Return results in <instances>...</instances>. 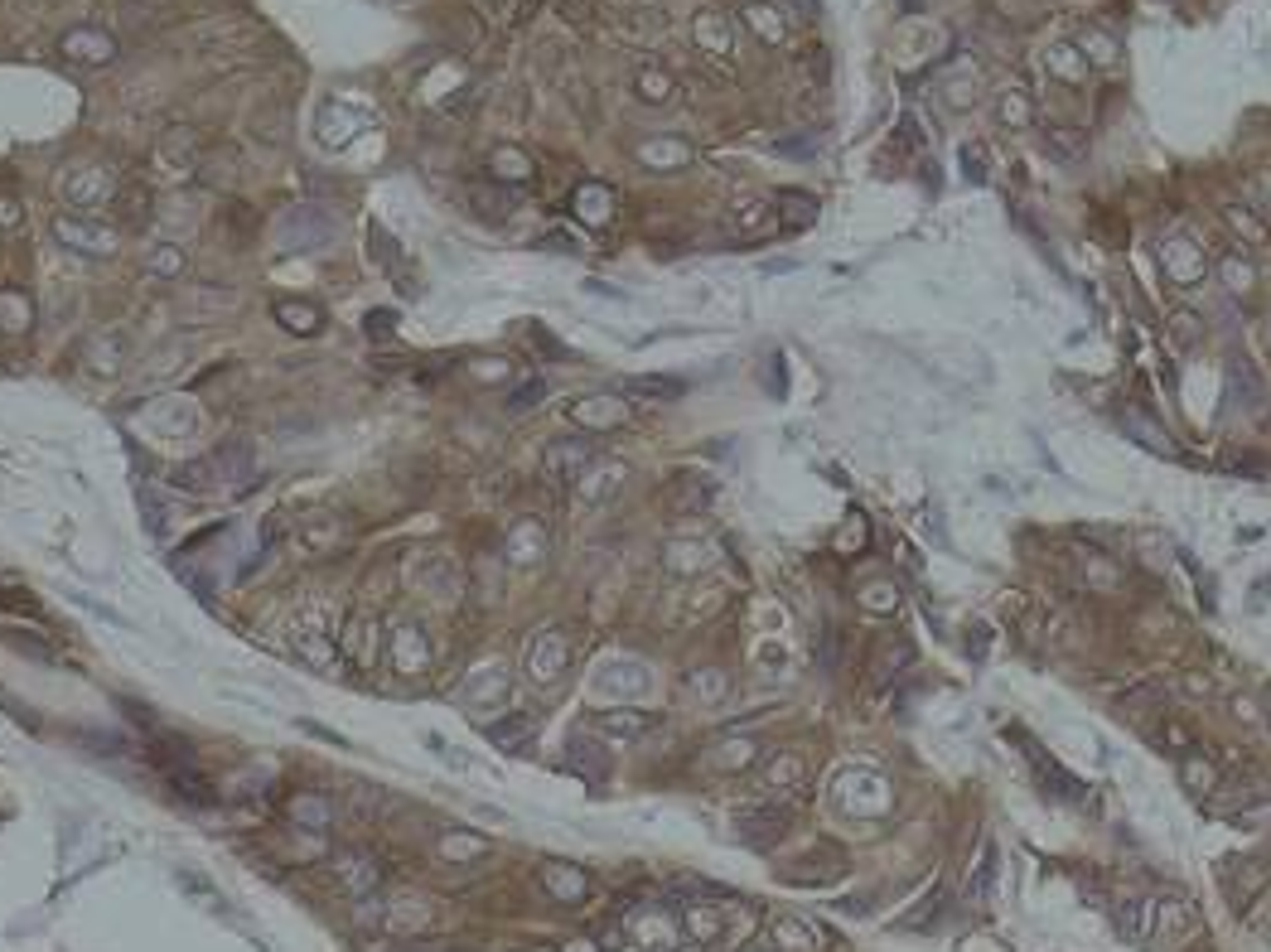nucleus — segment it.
<instances>
[{"mask_svg":"<svg viewBox=\"0 0 1271 952\" xmlns=\"http://www.w3.org/2000/svg\"><path fill=\"white\" fill-rule=\"evenodd\" d=\"M1122 426H1127V431H1136V435H1141V440H1145V445H1151V450H1165V454H1170V450H1175V445H1170V435H1161V431H1151V426H1145V421H1141V416H1127V421H1122Z\"/></svg>","mask_w":1271,"mask_h":952,"instance_id":"nucleus-52","label":"nucleus"},{"mask_svg":"<svg viewBox=\"0 0 1271 952\" xmlns=\"http://www.w3.org/2000/svg\"><path fill=\"white\" fill-rule=\"evenodd\" d=\"M532 730H537V721H532L527 711H517V716H508V721H494V725H488V740L503 744V750H517V744H522Z\"/></svg>","mask_w":1271,"mask_h":952,"instance_id":"nucleus-32","label":"nucleus"},{"mask_svg":"<svg viewBox=\"0 0 1271 952\" xmlns=\"http://www.w3.org/2000/svg\"><path fill=\"white\" fill-rule=\"evenodd\" d=\"M0 329L6 334H29L34 329V300L20 285H0Z\"/></svg>","mask_w":1271,"mask_h":952,"instance_id":"nucleus-17","label":"nucleus"},{"mask_svg":"<svg viewBox=\"0 0 1271 952\" xmlns=\"http://www.w3.org/2000/svg\"><path fill=\"white\" fill-rule=\"evenodd\" d=\"M373 257H378V262H382L387 271H397V266H401V252H397V242H392V237H387L382 228H373Z\"/></svg>","mask_w":1271,"mask_h":952,"instance_id":"nucleus-51","label":"nucleus"},{"mask_svg":"<svg viewBox=\"0 0 1271 952\" xmlns=\"http://www.w3.org/2000/svg\"><path fill=\"white\" fill-rule=\"evenodd\" d=\"M469 203H474V209H479L483 218H503V213H508V209H503L508 198H503L499 189H494V194H483V189H469Z\"/></svg>","mask_w":1271,"mask_h":952,"instance_id":"nucleus-50","label":"nucleus"},{"mask_svg":"<svg viewBox=\"0 0 1271 952\" xmlns=\"http://www.w3.org/2000/svg\"><path fill=\"white\" fill-rule=\"evenodd\" d=\"M54 237L77 257H111L121 246V228L116 223H97L83 213H59L54 218Z\"/></svg>","mask_w":1271,"mask_h":952,"instance_id":"nucleus-2","label":"nucleus"},{"mask_svg":"<svg viewBox=\"0 0 1271 952\" xmlns=\"http://www.w3.org/2000/svg\"><path fill=\"white\" fill-rule=\"evenodd\" d=\"M798 778H803V759L798 755H784V759H773L764 769V783H778V789H784V783H798Z\"/></svg>","mask_w":1271,"mask_h":952,"instance_id":"nucleus-48","label":"nucleus"},{"mask_svg":"<svg viewBox=\"0 0 1271 952\" xmlns=\"http://www.w3.org/2000/svg\"><path fill=\"white\" fill-rule=\"evenodd\" d=\"M652 725H658V716H652V711H600L595 716V730L609 735V740H638Z\"/></svg>","mask_w":1271,"mask_h":952,"instance_id":"nucleus-16","label":"nucleus"},{"mask_svg":"<svg viewBox=\"0 0 1271 952\" xmlns=\"http://www.w3.org/2000/svg\"><path fill=\"white\" fill-rule=\"evenodd\" d=\"M330 237H334V218L324 209H314V203H296L276 223L280 252H319V246H330Z\"/></svg>","mask_w":1271,"mask_h":952,"instance_id":"nucleus-1","label":"nucleus"},{"mask_svg":"<svg viewBox=\"0 0 1271 952\" xmlns=\"http://www.w3.org/2000/svg\"><path fill=\"white\" fill-rule=\"evenodd\" d=\"M860 604H866V609H875V614H885V609H894V604H899V590H894L890 581H875V586H866V590H860Z\"/></svg>","mask_w":1271,"mask_h":952,"instance_id":"nucleus-47","label":"nucleus"},{"mask_svg":"<svg viewBox=\"0 0 1271 952\" xmlns=\"http://www.w3.org/2000/svg\"><path fill=\"white\" fill-rule=\"evenodd\" d=\"M387 657H392V668L401 677H416L426 672V662H431V643H426V629L421 624H401L387 643Z\"/></svg>","mask_w":1271,"mask_h":952,"instance_id":"nucleus-7","label":"nucleus"},{"mask_svg":"<svg viewBox=\"0 0 1271 952\" xmlns=\"http://www.w3.org/2000/svg\"><path fill=\"white\" fill-rule=\"evenodd\" d=\"M1218 271H1223V280H1228V291H1252V266L1243 262V257H1223L1218 262Z\"/></svg>","mask_w":1271,"mask_h":952,"instance_id":"nucleus-45","label":"nucleus"},{"mask_svg":"<svg viewBox=\"0 0 1271 952\" xmlns=\"http://www.w3.org/2000/svg\"><path fill=\"white\" fill-rule=\"evenodd\" d=\"M170 484L184 488V493H213L223 479H218V465L213 460H189V465H175L170 469Z\"/></svg>","mask_w":1271,"mask_h":952,"instance_id":"nucleus-23","label":"nucleus"},{"mask_svg":"<svg viewBox=\"0 0 1271 952\" xmlns=\"http://www.w3.org/2000/svg\"><path fill=\"white\" fill-rule=\"evenodd\" d=\"M576 209H581V218H585V223H604V218L614 213V194H609L604 184L585 179V184L576 189Z\"/></svg>","mask_w":1271,"mask_h":952,"instance_id":"nucleus-29","label":"nucleus"},{"mask_svg":"<svg viewBox=\"0 0 1271 952\" xmlns=\"http://www.w3.org/2000/svg\"><path fill=\"white\" fill-rule=\"evenodd\" d=\"M116 209H121V218L127 223H145L150 218V189H141V184H127V189H116Z\"/></svg>","mask_w":1271,"mask_h":952,"instance_id":"nucleus-35","label":"nucleus"},{"mask_svg":"<svg viewBox=\"0 0 1271 952\" xmlns=\"http://www.w3.org/2000/svg\"><path fill=\"white\" fill-rule=\"evenodd\" d=\"M1161 262H1165L1170 280H1179V285H1195L1204 276V252H1195V242H1170L1161 252Z\"/></svg>","mask_w":1271,"mask_h":952,"instance_id":"nucleus-19","label":"nucleus"},{"mask_svg":"<svg viewBox=\"0 0 1271 952\" xmlns=\"http://www.w3.org/2000/svg\"><path fill=\"white\" fill-rule=\"evenodd\" d=\"M837 653H841V629L827 624L822 638H817V668H822V672H837Z\"/></svg>","mask_w":1271,"mask_h":952,"instance_id":"nucleus-46","label":"nucleus"},{"mask_svg":"<svg viewBox=\"0 0 1271 952\" xmlns=\"http://www.w3.org/2000/svg\"><path fill=\"white\" fill-rule=\"evenodd\" d=\"M773 938H778V947H788V952H817V947H822V928L803 924L793 914H784V919L773 924Z\"/></svg>","mask_w":1271,"mask_h":952,"instance_id":"nucleus-22","label":"nucleus"},{"mask_svg":"<svg viewBox=\"0 0 1271 952\" xmlns=\"http://www.w3.org/2000/svg\"><path fill=\"white\" fill-rule=\"evenodd\" d=\"M686 933H691L696 943H716V938L725 933V924H720L716 909H691V914H686Z\"/></svg>","mask_w":1271,"mask_h":952,"instance_id":"nucleus-39","label":"nucleus"},{"mask_svg":"<svg viewBox=\"0 0 1271 952\" xmlns=\"http://www.w3.org/2000/svg\"><path fill=\"white\" fill-rule=\"evenodd\" d=\"M1044 150H1054V155H1074V150H1078V141H1074V136H1063V131H1049V136H1044Z\"/></svg>","mask_w":1271,"mask_h":952,"instance_id":"nucleus-58","label":"nucleus"},{"mask_svg":"<svg viewBox=\"0 0 1271 952\" xmlns=\"http://www.w3.org/2000/svg\"><path fill=\"white\" fill-rule=\"evenodd\" d=\"M566 769L581 774L585 783H604L609 778V755L600 750L595 740H570L566 744Z\"/></svg>","mask_w":1271,"mask_h":952,"instance_id":"nucleus-13","label":"nucleus"},{"mask_svg":"<svg viewBox=\"0 0 1271 952\" xmlns=\"http://www.w3.org/2000/svg\"><path fill=\"white\" fill-rule=\"evenodd\" d=\"M624 392H634V397H663V401H672V397H682V392H686V382H682V378H629V382H624Z\"/></svg>","mask_w":1271,"mask_h":952,"instance_id":"nucleus-38","label":"nucleus"},{"mask_svg":"<svg viewBox=\"0 0 1271 952\" xmlns=\"http://www.w3.org/2000/svg\"><path fill=\"white\" fill-rule=\"evenodd\" d=\"M300 542L310 547V552H334V547H344L348 542V532H344V522L334 518V513H314V518H305L300 522Z\"/></svg>","mask_w":1271,"mask_h":952,"instance_id":"nucleus-15","label":"nucleus"},{"mask_svg":"<svg viewBox=\"0 0 1271 952\" xmlns=\"http://www.w3.org/2000/svg\"><path fill=\"white\" fill-rule=\"evenodd\" d=\"M570 416L585 421V426H614V421H624V401H614V397H585L570 406Z\"/></svg>","mask_w":1271,"mask_h":952,"instance_id":"nucleus-27","label":"nucleus"},{"mask_svg":"<svg viewBox=\"0 0 1271 952\" xmlns=\"http://www.w3.org/2000/svg\"><path fill=\"white\" fill-rule=\"evenodd\" d=\"M291 822H300L305 832H330L334 826V803L324 793H300V798H291Z\"/></svg>","mask_w":1271,"mask_h":952,"instance_id":"nucleus-20","label":"nucleus"},{"mask_svg":"<svg viewBox=\"0 0 1271 952\" xmlns=\"http://www.w3.org/2000/svg\"><path fill=\"white\" fill-rule=\"evenodd\" d=\"M6 638L20 648V653H29V657H39V662H59V648H49L44 638H34V634H25V629H6Z\"/></svg>","mask_w":1271,"mask_h":952,"instance_id":"nucleus-44","label":"nucleus"},{"mask_svg":"<svg viewBox=\"0 0 1271 952\" xmlns=\"http://www.w3.org/2000/svg\"><path fill=\"white\" fill-rule=\"evenodd\" d=\"M1117 933L1127 943H1151V933H1156V904L1151 899H1122L1117 904Z\"/></svg>","mask_w":1271,"mask_h":952,"instance_id":"nucleus-12","label":"nucleus"},{"mask_svg":"<svg viewBox=\"0 0 1271 952\" xmlns=\"http://www.w3.org/2000/svg\"><path fill=\"white\" fill-rule=\"evenodd\" d=\"M542 397H547V382H542V378H527V382H517V387L503 397V411H508V416H522V411H532Z\"/></svg>","mask_w":1271,"mask_h":952,"instance_id":"nucleus-37","label":"nucleus"},{"mask_svg":"<svg viewBox=\"0 0 1271 952\" xmlns=\"http://www.w3.org/2000/svg\"><path fill=\"white\" fill-rule=\"evenodd\" d=\"M271 319L285 329V334H300V339L324 334V324H330L314 300H276V305H271Z\"/></svg>","mask_w":1271,"mask_h":952,"instance_id":"nucleus-8","label":"nucleus"},{"mask_svg":"<svg viewBox=\"0 0 1271 952\" xmlns=\"http://www.w3.org/2000/svg\"><path fill=\"white\" fill-rule=\"evenodd\" d=\"M595 460V445L590 440H551L547 450H542V474L551 479V484H576L581 474H585V465Z\"/></svg>","mask_w":1271,"mask_h":952,"instance_id":"nucleus-5","label":"nucleus"},{"mask_svg":"<svg viewBox=\"0 0 1271 952\" xmlns=\"http://www.w3.org/2000/svg\"><path fill=\"white\" fill-rule=\"evenodd\" d=\"M353 803L363 817H373V808H382V793L378 789H367V783H353Z\"/></svg>","mask_w":1271,"mask_h":952,"instance_id":"nucleus-56","label":"nucleus"},{"mask_svg":"<svg viewBox=\"0 0 1271 952\" xmlns=\"http://www.w3.org/2000/svg\"><path fill=\"white\" fill-rule=\"evenodd\" d=\"M634 93H638L643 102H652V107H663V102H672V93H677V77L648 63V68H638V77H634Z\"/></svg>","mask_w":1271,"mask_h":952,"instance_id":"nucleus-25","label":"nucleus"},{"mask_svg":"<svg viewBox=\"0 0 1271 952\" xmlns=\"http://www.w3.org/2000/svg\"><path fill=\"white\" fill-rule=\"evenodd\" d=\"M1179 783H1184L1189 793H1209L1213 783H1218V769H1213V764H1209L1204 755L1184 750V755H1179Z\"/></svg>","mask_w":1271,"mask_h":952,"instance_id":"nucleus-28","label":"nucleus"},{"mask_svg":"<svg viewBox=\"0 0 1271 952\" xmlns=\"http://www.w3.org/2000/svg\"><path fill=\"white\" fill-rule=\"evenodd\" d=\"M1083 49H1093V63H1112L1117 59V44L1107 34H1097V29H1083V39H1078Z\"/></svg>","mask_w":1271,"mask_h":952,"instance_id":"nucleus-49","label":"nucleus"},{"mask_svg":"<svg viewBox=\"0 0 1271 952\" xmlns=\"http://www.w3.org/2000/svg\"><path fill=\"white\" fill-rule=\"evenodd\" d=\"M503 691H508V677H503V668H483V672H479V677H474V682L465 687V696H469V701H483V696H488V701H499Z\"/></svg>","mask_w":1271,"mask_h":952,"instance_id":"nucleus-41","label":"nucleus"},{"mask_svg":"<svg viewBox=\"0 0 1271 952\" xmlns=\"http://www.w3.org/2000/svg\"><path fill=\"white\" fill-rule=\"evenodd\" d=\"M696 39H702V49H711V54H730V29H725V20L720 15H696Z\"/></svg>","mask_w":1271,"mask_h":952,"instance_id":"nucleus-36","label":"nucleus"},{"mask_svg":"<svg viewBox=\"0 0 1271 952\" xmlns=\"http://www.w3.org/2000/svg\"><path fill=\"white\" fill-rule=\"evenodd\" d=\"M440 851L460 865V860H479V856L488 851V842H483V837H445V842H440Z\"/></svg>","mask_w":1271,"mask_h":952,"instance_id":"nucleus-43","label":"nucleus"},{"mask_svg":"<svg viewBox=\"0 0 1271 952\" xmlns=\"http://www.w3.org/2000/svg\"><path fill=\"white\" fill-rule=\"evenodd\" d=\"M706 566V547L702 542H668V570L672 575H691Z\"/></svg>","mask_w":1271,"mask_h":952,"instance_id":"nucleus-34","label":"nucleus"},{"mask_svg":"<svg viewBox=\"0 0 1271 952\" xmlns=\"http://www.w3.org/2000/svg\"><path fill=\"white\" fill-rule=\"evenodd\" d=\"M566 668H570V643H566L561 629H542L537 638L527 643V677L532 682L551 687V682H561Z\"/></svg>","mask_w":1271,"mask_h":952,"instance_id":"nucleus-4","label":"nucleus"},{"mask_svg":"<svg viewBox=\"0 0 1271 952\" xmlns=\"http://www.w3.org/2000/svg\"><path fill=\"white\" fill-rule=\"evenodd\" d=\"M494 6H503V0H494Z\"/></svg>","mask_w":1271,"mask_h":952,"instance_id":"nucleus-60","label":"nucleus"},{"mask_svg":"<svg viewBox=\"0 0 1271 952\" xmlns=\"http://www.w3.org/2000/svg\"><path fill=\"white\" fill-rule=\"evenodd\" d=\"M145 271H150V276H160V280H175V276H184V246H175V242H160L155 252L145 257Z\"/></svg>","mask_w":1271,"mask_h":952,"instance_id":"nucleus-33","label":"nucleus"},{"mask_svg":"<svg viewBox=\"0 0 1271 952\" xmlns=\"http://www.w3.org/2000/svg\"><path fill=\"white\" fill-rule=\"evenodd\" d=\"M160 155H170L175 164L194 170V164H198V136H194L189 127H170L165 136H160Z\"/></svg>","mask_w":1271,"mask_h":952,"instance_id":"nucleus-30","label":"nucleus"},{"mask_svg":"<svg viewBox=\"0 0 1271 952\" xmlns=\"http://www.w3.org/2000/svg\"><path fill=\"white\" fill-rule=\"evenodd\" d=\"M914 662V643H880V653H875V662H871V672H875V682H890V677H899V668H909Z\"/></svg>","mask_w":1271,"mask_h":952,"instance_id":"nucleus-31","label":"nucleus"},{"mask_svg":"<svg viewBox=\"0 0 1271 952\" xmlns=\"http://www.w3.org/2000/svg\"><path fill=\"white\" fill-rule=\"evenodd\" d=\"M392 329H397V314L392 310H373V314H367V339H392Z\"/></svg>","mask_w":1271,"mask_h":952,"instance_id":"nucleus-53","label":"nucleus"},{"mask_svg":"<svg viewBox=\"0 0 1271 952\" xmlns=\"http://www.w3.org/2000/svg\"><path fill=\"white\" fill-rule=\"evenodd\" d=\"M339 880H344V890L348 894H367V890H378V880H382V865L367 856V851H339Z\"/></svg>","mask_w":1271,"mask_h":952,"instance_id":"nucleus-10","label":"nucleus"},{"mask_svg":"<svg viewBox=\"0 0 1271 952\" xmlns=\"http://www.w3.org/2000/svg\"><path fill=\"white\" fill-rule=\"evenodd\" d=\"M778 10H769V6H750L745 10V25L764 39V44H778V39H784V20H773Z\"/></svg>","mask_w":1271,"mask_h":952,"instance_id":"nucleus-40","label":"nucleus"},{"mask_svg":"<svg viewBox=\"0 0 1271 952\" xmlns=\"http://www.w3.org/2000/svg\"><path fill=\"white\" fill-rule=\"evenodd\" d=\"M773 209H778V223H784V228H807V223H817V198L803 194V189H784V194L773 198Z\"/></svg>","mask_w":1271,"mask_h":952,"instance_id":"nucleus-24","label":"nucleus"},{"mask_svg":"<svg viewBox=\"0 0 1271 952\" xmlns=\"http://www.w3.org/2000/svg\"><path fill=\"white\" fill-rule=\"evenodd\" d=\"M1228 223H1233L1238 232H1247V242H1262L1266 232H1262V223L1252 218V213H1243V209H1228Z\"/></svg>","mask_w":1271,"mask_h":952,"instance_id":"nucleus-55","label":"nucleus"},{"mask_svg":"<svg viewBox=\"0 0 1271 952\" xmlns=\"http://www.w3.org/2000/svg\"><path fill=\"white\" fill-rule=\"evenodd\" d=\"M59 54H63L68 63H77V68H107V63H116V54H121V39H116L111 29H102V25H73V29L59 39Z\"/></svg>","mask_w":1271,"mask_h":952,"instance_id":"nucleus-3","label":"nucleus"},{"mask_svg":"<svg viewBox=\"0 0 1271 952\" xmlns=\"http://www.w3.org/2000/svg\"><path fill=\"white\" fill-rule=\"evenodd\" d=\"M1049 63H1054L1059 77H1078V54H1074V49H1063V44L1049 49Z\"/></svg>","mask_w":1271,"mask_h":952,"instance_id":"nucleus-54","label":"nucleus"},{"mask_svg":"<svg viewBox=\"0 0 1271 952\" xmlns=\"http://www.w3.org/2000/svg\"><path fill=\"white\" fill-rule=\"evenodd\" d=\"M542 890L551 899H561V904H576V899L590 894V876L576 871V865H566V860H547L542 865Z\"/></svg>","mask_w":1271,"mask_h":952,"instance_id":"nucleus-9","label":"nucleus"},{"mask_svg":"<svg viewBox=\"0 0 1271 952\" xmlns=\"http://www.w3.org/2000/svg\"><path fill=\"white\" fill-rule=\"evenodd\" d=\"M764 213H769V209H764V203H745V209H740V213H735V223H740V228L750 232V228H759V223H764Z\"/></svg>","mask_w":1271,"mask_h":952,"instance_id":"nucleus-57","label":"nucleus"},{"mask_svg":"<svg viewBox=\"0 0 1271 952\" xmlns=\"http://www.w3.org/2000/svg\"><path fill=\"white\" fill-rule=\"evenodd\" d=\"M0 223H20V209H15V198H0Z\"/></svg>","mask_w":1271,"mask_h":952,"instance_id":"nucleus-59","label":"nucleus"},{"mask_svg":"<svg viewBox=\"0 0 1271 952\" xmlns=\"http://www.w3.org/2000/svg\"><path fill=\"white\" fill-rule=\"evenodd\" d=\"M706 503H711V488L696 484L691 474H677V479L668 484V493H663V508H668V513H702Z\"/></svg>","mask_w":1271,"mask_h":952,"instance_id":"nucleus-18","label":"nucleus"},{"mask_svg":"<svg viewBox=\"0 0 1271 952\" xmlns=\"http://www.w3.org/2000/svg\"><path fill=\"white\" fill-rule=\"evenodd\" d=\"M213 465H218V479H223V484H247V479H257V454H252L247 440L223 445V450L213 454Z\"/></svg>","mask_w":1271,"mask_h":952,"instance_id":"nucleus-14","label":"nucleus"},{"mask_svg":"<svg viewBox=\"0 0 1271 952\" xmlns=\"http://www.w3.org/2000/svg\"><path fill=\"white\" fill-rule=\"evenodd\" d=\"M735 826H740L745 842L769 846V842L784 837V812H778V808H740V812H735Z\"/></svg>","mask_w":1271,"mask_h":952,"instance_id":"nucleus-11","label":"nucleus"},{"mask_svg":"<svg viewBox=\"0 0 1271 952\" xmlns=\"http://www.w3.org/2000/svg\"><path fill=\"white\" fill-rule=\"evenodd\" d=\"M996 116H1001V121H1010V127H1030L1035 107H1030V97H1020V93H1006V97L996 102Z\"/></svg>","mask_w":1271,"mask_h":952,"instance_id":"nucleus-42","label":"nucleus"},{"mask_svg":"<svg viewBox=\"0 0 1271 952\" xmlns=\"http://www.w3.org/2000/svg\"><path fill=\"white\" fill-rule=\"evenodd\" d=\"M63 198L73 203V209H97V203L116 198V179H111V170H102V164H83V170H73L63 179Z\"/></svg>","mask_w":1271,"mask_h":952,"instance_id":"nucleus-6","label":"nucleus"},{"mask_svg":"<svg viewBox=\"0 0 1271 952\" xmlns=\"http://www.w3.org/2000/svg\"><path fill=\"white\" fill-rule=\"evenodd\" d=\"M638 160L648 164V170H682V164L691 160V150L682 141H648V145H638Z\"/></svg>","mask_w":1271,"mask_h":952,"instance_id":"nucleus-26","label":"nucleus"},{"mask_svg":"<svg viewBox=\"0 0 1271 952\" xmlns=\"http://www.w3.org/2000/svg\"><path fill=\"white\" fill-rule=\"evenodd\" d=\"M508 561H517V566H527V561H542L547 556V532L537 527V522H517L513 532H508Z\"/></svg>","mask_w":1271,"mask_h":952,"instance_id":"nucleus-21","label":"nucleus"}]
</instances>
